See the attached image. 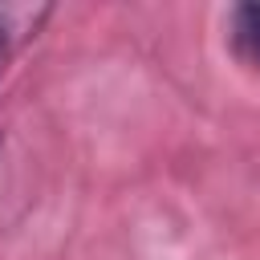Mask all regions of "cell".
Masks as SVG:
<instances>
[{"label": "cell", "instance_id": "cell-1", "mask_svg": "<svg viewBox=\"0 0 260 260\" xmlns=\"http://www.w3.org/2000/svg\"><path fill=\"white\" fill-rule=\"evenodd\" d=\"M45 16H49L45 4H0V73L12 61V53L41 28Z\"/></svg>", "mask_w": 260, "mask_h": 260}, {"label": "cell", "instance_id": "cell-2", "mask_svg": "<svg viewBox=\"0 0 260 260\" xmlns=\"http://www.w3.org/2000/svg\"><path fill=\"white\" fill-rule=\"evenodd\" d=\"M236 37H240V49L248 53V61L260 65V8H240L236 12Z\"/></svg>", "mask_w": 260, "mask_h": 260}]
</instances>
